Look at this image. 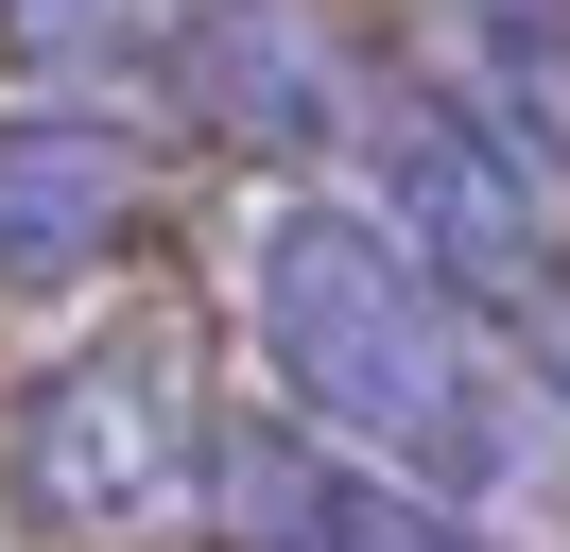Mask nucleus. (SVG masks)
Instances as JSON below:
<instances>
[{
  "label": "nucleus",
  "mask_w": 570,
  "mask_h": 552,
  "mask_svg": "<svg viewBox=\"0 0 570 552\" xmlns=\"http://www.w3.org/2000/svg\"><path fill=\"white\" fill-rule=\"evenodd\" d=\"M346 121H363V172H381V225L466 310H553L570 294V172L535 138H501L466 87H381Z\"/></svg>",
  "instance_id": "f03ea898"
},
{
  "label": "nucleus",
  "mask_w": 570,
  "mask_h": 552,
  "mask_svg": "<svg viewBox=\"0 0 570 552\" xmlns=\"http://www.w3.org/2000/svg\"><path fill=\"white\" fill-rule=\"evenodd\" d=\"M190 501L225 518V552H501L484 518L415 501V483L346 466V448H312V432H259V414L208 432V483H190Z\"/></svg>",
  "instance_id": "20e7f679"
},
{
  "label": "nucleus",
  "mask_w": 570,
  "mask_h": 552,
  "mask_svg": "<svg viewBox=\"0 0 570 552\" xmlns=\"http://www.w3.org/2000/svg\"><path fill=\"white\" fill-rule=\"evenodd\" d=\"M156 207V156L87 103H0V294H70Z\"/></svg>",
  "instance_id": "39448f33"
},
{
  "label": "nucleus",
  "mask_w": 570,
  "mask_h": 552,
  "mask_svg": "<svg viewBox=\"0 0 570 552\" xmlns=\"http://www.w3.org/2000/svg\"><path fill=\"white\" fill-rule=\"evenodd\" d=\"M174 87L208 103L243 156H312V138H346V69H328V34L277 18V0H208V18H174Z\"/></svg>",
  "instance_id": "423d86ee"
},
{
  "label": "nucleus",
  "mask_w": 570,
  "mask_h": 552,
  "mask_svg": "<svg viewBox=\"0 0 570 552\" xmlns=\"http://www.w3.org/2000/svg\"><path fill=\"white\" fill-rule=\"evenodd\" d=\"M432 18H450V87L570 172V0H432Z\"/></svg>",
  "instance_id": "0eeeda50"
},
{
  "label": "nucleus",
  "mask_w": 570,
  "mask_h": 552,
  "mask_svg": "<svg viewBox=\"0 0 570 552\" xmlns=\"http://www.w3.org/2000/svg\"><path fill=\"white\" fill-rule=\"evenodd\" d=\"M259 363H277L312 448H346L450 518L570 483V397L535 379V345L501 310H466L381 207H277L259 225Z\"/></svg>",
  "instance_id": "f257e3e1"
},
{
  "label": "nucleus",
  "mask_w": 570,
  "mask_h": 552,
  "mask_svg": "<svg viewBox=\"0 0 570 552\" xmlns=\"http://www.w3.org/2000/svg\"><path fill=\"white\" fill-rule=\"evenodd\" d=\"M0 466L52 535H156V518L208 483V414L156 345H70L36 397L0 414Z\"/></svg>",
  "instance_id": "7ed1b4c3"
}]
</instances>
